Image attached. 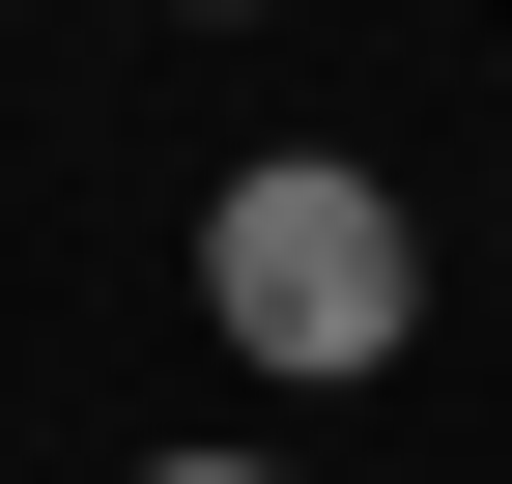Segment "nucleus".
Masks as SVG:
<instances>
[{
    "instance_id": "f257e3e1",
    "label": "nucleus",
    "mask_w": 512,
    "mask_h": 484,
    "mask_svg": "<svg viewBox=\"0 0 512 484\" xmlns=\"http://www.w3.org/2000/svg\"><path fill=\"white\" fill-rule=\"evenodd\" d=\"M200 314H228V371H399V342H427V228H399V171L256 143L228 200H200Z\"/></svg>"
},
{
    "instance_id": "f03ea898",
    "label": "nucleus",
    "mask_w": 512,
    "mask_h": 484,
    "mask_svg": "<svg viewBox=\"0 0 512 484\" xmlns=\"http://www.w3.org/2000/svg\"><path fill=\"white\" fill-rule=\"evenodd\" d=\"M143 484H285V456H143Z\"/></svg>"
}]
</instances>
